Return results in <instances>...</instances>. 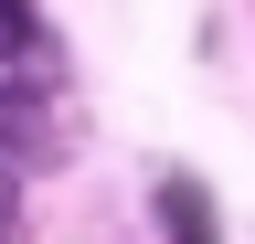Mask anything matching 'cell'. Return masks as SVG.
<instances>
[{"label": "cell", "mask_w": 255, "mask_h": 244, "mask_svg": "<svg viewBox=\"0 0 255 244\" xmlns=\"http://www.w3.org/2000/svg\"><path fill=\"white\" fill-rule=\"evenodd\" d=\"M11 223H21V180H11V160H0V244H11Z\"/></svg>", "instance_id": "3"}, {"label": "cell", "mask_w": 255, "mask_h": 244, "mask_svg": "<svg viewBox=\"0 0 255 244\" xmlns=\"http://www.w3.org/2000/svg\"><path fill=\"white\" fill-rule=\"evenodd\" d=\"M159 223H170L181 244H213V212H202V191H191V180H170V191H159Z\"/></svg>", "instance_id": "2"}, {"label": "cell", "mask_w": 255, "mask_h": 244, "mask_svg": "<svg viewBox=\"0 0 255 244\" xmlns=\"http://www.w3.org/2000/svg\"><path fill=\"white\" fill-rule=\"evenodd\" d=\"M0 85H43V21H32V0H0Z\"/></svg>", "instance_id": "1"}]
</instances>
